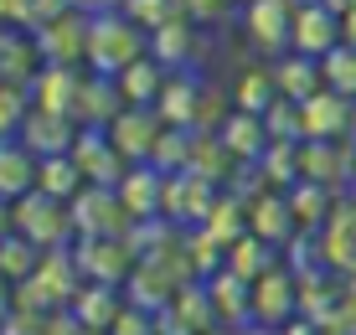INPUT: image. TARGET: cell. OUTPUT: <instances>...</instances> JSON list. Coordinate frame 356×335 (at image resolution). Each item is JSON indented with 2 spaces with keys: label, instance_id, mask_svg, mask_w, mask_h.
Wrapping results in <instances>:
<instances>
[{
  "label": "cell",
  "instance_id": "7402d4cb",
  "mask_svg": "<svg viewBox=\"0 0 356 335\" xmlns=\"http://www.w3.org/2000/svg\"><path fill=\"white\" fill-rule=\"evenodd\" d=\"M268 78H274L279 98H289V104H310L315 93H325V72H321V62H315V57H300V52L268 62Z\"/></svg>",
  "mask_w": 356,
  "mask_h": 335
},
{
  "label": "cell",
  "instance_id": "db71d44e",
  "mask_svg": "<svg viewBox=\"0 0 356 335\" xmlns=\"http://www.w3.org/2000/svg\"><path fill=\"white\" fill-rule=\"evenodd\" d=\"M346 206H351V212H356V186H351V191H346Z\"/></svg>",
  "mask_w": 356,
  "mask_h": 335
},
{
  "label": "cell",
  "instance_id": "7dc6e473",
  "mask_svg": "<svg viewBox=\"0 0 356 335\" xmlns=\"http://www.w3.org/2000/svg\"><path fill=\"white\" fill-rule=\"evenodd\" d=\"M72 6H78L83 16H104V10H119L124 0H72Z\"/></svg>",
  "mask_w": 356,
  "mask_h": 335
},
{
  "label": "cell",
  "instance_id": "11a10c76",
  "mask_svg": "<svg viewBox=\"0 0 356 335\" xmlns=\"http://www.w3.org/2000/svg\"><path fill=\"white\" fill-rule=\"evenodd\" d=\"M212 335H238V330H212Z\"/></svg>",
  "mask_w": 356,
  "mask_h": 335
},
{
  "label": "cell",
  "instance_id": "9a60e30c",
  "mask_svg": "<svg viewBox=\"0 0 356 335\" xmlns=\"http://www.w3.org/2000/svg\"><path fill=\"white\" fill-rule=\"evenodd\" d=\"M78 119H63V114H42V108H31V119H26V129L16 134L21 145L36 155V160H63L72 155V145H78Z\"/></svg>",
  "mask_w": 356,
  "mask_h": 335
},
{
  "label": "cell",
  "instance_id": "2e32d148",
  "mask_svg": "<svg viewBox=\"0 0 356 335\" xmlns=\"http://www.w3.org/2000/svg\"><path fill=\"white\" fill-rule=\"evenodd\" d=\"M248 232H253L259 243H268L274 253H284V247L300 238V222H294V212H289V196H284V191L259 196V202L248 206Z\"/></svg>",
  "mask_w": 356,
  "mask_h": 335
},
{
  "label": "cell",
  "instance_id": "277c9868",
  "mask_svg": "<svg viewBox=\"0 0 356 335\" xmlns=\"http://www.w3.org/2000/svg\"><path fill=\"white\" fill-rule=\"evenodd\" d=\"M72 263H78L83 284H108L124 289L140 268V253L129 247V238H78L72 243Z\"/></svg>",
  "mask_w": 356,
  "mask_h": 335
},
{
  "label": "cell",
  "instance_id": "5bb4252c",
  "mask_svg": "<svg viewBox=\"0 0 356 335\" xmlns=\"http://www.w3.org/2000/svg\"><path fill=\"white\" fill-rule=\"evenodd\" d=\"M300 119H305V140H356V104L330 88L300 104Z\"/></svg>",
  "mask_w": 356,
  "mask_h": 335
},
{
  "label": "cell",
  "instance_id": "f5cc1de1",
  "mask_svg": "<svg viewBox=\"0 0 356 335\" xmlns=\"http://www.w3.org/2000/svg\"><path fill=\"white\" fill-rule=\"evenodd\" d=\"M227 6H232V10H248V6H259V0H227Z\"/></svg>",
  "mask_w": 356,
  "mask_h": 335
},
{
  "label": "cell",
  "instance_id": "d6a6232c",
  "mask_svg": "<svg viewBox=\"0 0 356 335\" xmlns=\"http://www.w3.org/2000/svg\"><path fill=\"white\" fill-rule=\"evenodd\" d=\"M36 191H47L52 202H78L83 191H88V181H83V170H78V160L63 155V160H42V170H36Z\"/></svg>",
  "mask_w": 356,
  "mask_h": 335
},
{
  "label": "cell",
  "instance_id": "8992f818",
  "mask_svg": "<svg viewBox=\"0 0 356 335\" xmlns=\"http://www.w3.org/2000/svg\"><path fill=\"white\" fill-rule=\"evenodd\" d=\"M67 212H72V232L78 238H129L134 232L129 206L119 202V191H104V186H88Z\"/></svg>",
  "mask_w": 356,
  "mask_h": 335
},
{
  "label": "cell",
  "instance_id": "8d00e7d4",
  "mask_svg": "<svg viewBox=\"0 0 356 335\" xmlns=\"http://www.w3.org/2000/svg\"><path fill=\"white\" fill-rule=\"evenodd\" d=\"M202 227L212 232V238L222 243V247H238L243 238H248V206H243L238 196H227V191H222V196H217V206H212V217H207Z\"/></svg>",
  "mask_w": 356,
  "mask_h": 335
},
{
  "label": "cell",
  "instance_id": "6da1fadb",
  "mask_svg": "<svg viewBox=\"0 0 356 335\" xmlns=\"http://www.w3.org/2000/svg\"><path fill=\"white\" fill-rule=\"evenodd\" d=\"M150 57V36L134 26L119 10H104V16H88V72L98 78H124L134 62Z\"/></svg>",
  "mask_w": 356,
  "mask_h": 335
},
{
  "label": "cell",
  "instance_id": "d6986e66",
  "mask_svg": "<svg viewBox=\"0 0 356 335\" xmlns=\"http://www.w3.org/2000/svg\"><path fill=\"white\" fill-rule=\"evenodd\" d=\"M165 186H170L165 170L134 165L129 176H124V186H119V202L129 206L134 222H155V217H165Z\"/></svg>",
  "mask_w": 356,
  "mask_h": 335
},
{
  "label": "cell",
  "instance_id": "4316f807",
  "mask_svg": "<svg viewBox=\"0 0 356 335\" xmlns=\"http://www.w3.org/2000/svg\"><path fill=\"white\" fill-rule=\"evenodd\" d=\"M207 289H212V304H217L222 330H248L253 325V284H243L232 268H222Z\"/></svg>",
  "mask_w": 356,
  "mask_h": 335
},
{
  "label": "cell",
  "instance_id": "7a4b0ae2",
  "mask_svg": "<svg viewBox=\"0 0 356 335\" xmlns=\"http://www.w3.org/2000/svg\"><path fill=\"white\" fill-rule=\"evenodd\" d=\"M83 294V274H78V263H72V247H63V253H47L42 258V268L26 279V284H16V289L6 294V304H16V309H26V315H63V309H72V300Z\"/></svg>",
  "mask_w": 356,
  "mask_h": 335
},
{
  "label": "cell",
  "instance_id": "3957f363",
  "mask_svg": "<svg viewBox=\"0 0 356 335\" xmlns=\"http://www.w3.org/2000/svg\"><path fill=\"white\" fill-rule=\"evenodd\" d=\"M6 232H21V238L31 247H42V253H63V247L78 243L67 202H52L47 191H31V196H21L16 206H6Z\"/></svg>",
  "mask_w": 356,
  "mask_h": 335
},
{
  "label": "cell",
  "instance_id": "f35d334b",
  "mask_svg": "<svg viewBox=\"0 0 356 335\" xmlns=\"http://www.w3.org/2000/svg\"><path fill=\"white\" fill-rule=\"evenodd\" d=\"M119 16H129L145 36H155L161 26L181 21V6H176V0H124V6H119Z\"/></svg>",
  "mask_w": 356,
  "mask_h": 335
},
{
  "label": "cell",
  "instance_id": "603a6c76",
  "mask_svg": "<svg viewBox=\"0 0 356 335\" xmlns=\"http://www.w3.org/2000/svg\"><path fill=\"white\" fill-rule=\"evenodd\" d=\"M196 42H202V31L181 16V21H170V26H161L150 36V62H161L170 78H176V72H191L196 67Z\"/></svg>",
  "mask_w": 356,
  "mask_h": 335
},
{
  "label": "cell",
  "instance_id": "ba28073f",
  "mask_svg": "<svg viewBox=\"0 0 356 335\" xmlns=\"http://www.w3.org/2000/svg\"><path fill=\"white\" fill-rule=\"evenodd\" d=\"M289 320H300V279L289 274V263H279L274 274L253 284V325L284 330Z\"/></svg>",
  "mask_w": 356,
  "mask_h": 335
},
{
  "label": "cell",
  "instance_id": "836d02e7",
  "mask_svg": "<svg viewBox=\"0 0 356 335\" xmlns=\"http://www.w3.org/2000/svg\"><path fill=\"white\" fill-rule=\"evenodd\" d=\"M279 263H284V253H274V247L259 243L253 232H248V238H243L238 247H227V268H232V274H238L243 284H259L264 274H274Z\"/></svg>",
  "mask_w": 356,
  "mask_h": 335
},
{
  "label": "cell",
  "instance_id": "4dcf8cb0",
  "mask_svg": "<svg viewBox=\"0 0 356 335\" xmlns=\"http://www.w3.org/2000/svg\"><path fill=\"white\" fill-rule=\"evenodd\" d=\"M165 83H170V72L161 67V62H134V67L119 78V93H124V104L129 108H155L161 104V93H165Z\"/></svg>",
  "mask_w": 356,
  "mask_h": 335
},
{
  "label": "cell",
  "instance_id": "ab89813d",
  "mask_svg": "<svg viewBox=\"0 0 356 335\" xmlns=\"http://www.w3.org/2000/svg\"><path fill=\"white\" fill-rule=\"evenodd\" d=\"M264 129H268V140H274V145H305V119H300V104L279 98V104L264 114Z\"/></svg>",
  "mask_w": 356,
  "mask_h": 335
},
{
  "label": "cell",
  "instance_id": "c3c4849f",
  "mask_svg": "<svg viewBox=\"0 0 356 335\" xmlns=\"http://www.w3.org/2000/svg\"><path fill=\"white\" fill-rule=\"evenodd\" d=\"M341 42H346L351 52H356V0L346 6V16H341Z\"/></svg>",
  "mask_w": 356,
  "mask_h": 335
},
{
  "label": "cell",
  "instance_id": "f1b7e54d",
  "mask_svg": "<svg viewBox=\"0 0 356 335\" xmlns=\"http://www.w3.org/2000/svg\"><path fill=\"white\" fill-rule=\"evenodd\" d=\"M217 134H222L227 155L238 160V165H259V160H264V150L274 145V140H268V129H264V119H253V114H238V108L227 114V124H222Z\"/></svg>",
  "mask_w": 356,
  "mask_h": 335
},
{
  "label": "cell",
  "instance_id": "f907efd6",
  "mask_svg": "<svg viewBox=\"0 0 356 335\" xmlns=\"http://www.w3.org/2000/svg\"><path fill=\"white\" fill-rule=\"evenodd\" d=\"M321 6H330L336 16H346V6H351V0H321Z\"/></svg>",
  "mask_w": 356,
  "mask_h": 335
},
{
  "label": "cell",
  "instance_id": "1f68e13d",
  "mask_svg": "<svg viewBox=\"0 0 356 335\" xmlns=\"http://www.w3.org/2000/svg\"><path fill=\"white\" fill-rule=\"evenodd\" d=\"M181 253H186V263H191V274L202 279V284H212L217 274L227 268V247L212 238L207 227H186L181 232Z\"/></svg>",
  "mask_w": 356,
  "mask_h": 335
},
{
  "label": "cell",
  "instance_id": "e575fe53",
  "mask_svg": "<svg viewBox=\"0 0 356 335\" xmlns=\"http://www.w3.org/2000/svg\"><path fill=\"white\" fill-rule=\"evenodd\" d=\"M274 104H279V88H274V78H268V67L243 72V78H238V88H232V108H238V114L264 119Z\"/></svg>",
  "mask_w": 356,
  "mask_h": 335
},
{
  "label": "cell",
  "instance_id": "74e56055",
  "mask_svg": "<svg viewBox=\"0 0 356 335\" xmlns=\"http://www.w3.org/2000/svg\"><path fill=\"white\" fill-rule=\"evenodd\" d=\"M259 176L268 181V191H294L300 186V145H268L259 160Z\"/></svg>",
  "mask_w": 356,
  "mask_h": 335
},
{
  "label": "cell",
  "instance_id": "681fc988",
  "mask_svg": "<svg viewBox=\"0 0 356 335\" xmlns=\"http://www.w3.org/2000/svg\"><path fill=\"white\" fill-rule=\"evenodd\" d=\"M279 335H321V330H315V325H310V320H289V325H284V330H279Z\"/></svg>",
  "mask_w": 356,
  "mask_h": 335
},
{
  "label": "cell",
  "instance_id": "ffe728a7",
  "mask_svg": "<svg viewBox=\"0 0 356 335\" xmlns=\"http://www.w3.org/2000/svg\"><path fill=\"white\" fill-rule=\"evenodd\" d=\"M83 78H88L83 67H42V78L31 83V104L42 108V114H63V119H72V114H78Z\"/></svg>",
  "mask_w": 356,
  "mask_h": 335
},
{
  "label": "cell",
  "instance_id": "83f0119b",
  "mask_svg": "<svg viewBox=\"0 0 356 335\" xmlns=\"http://www.w3.org/2000/svg\"><path fill=\"white\" fill-rule=\"evenodd\" d=\"M341 202H346V196H336L330 186H315V181H300L289 191V212H294V222H300V232H310V238L325 232V222L336 217Z\"/></svg>",
  "mask_w": 356,
  "mask_h": 335
},
{
  "label": "cell",
  "instance_id": "f546056e",
  "mask_svg": "<svg viewBox=\"0 0 356 335\" xmlns=\"http://www.w3.org/2000/svg\"><path fill=\"white\" fill-rule=\"evenodd\" d=\"M124 289H108V284H83V294L72 300V315L83 320L88 330H98V335H108L114 330V320L124 315Z\"/></svg>",
  "mask_w": 356,
  "mask_h": 335
},
{
  "label": "cell",
  "instance_id": "816d5d0a",
  "mask_svg": "<svg viewBox=\"0 0 356 335\" xmlns=\"http://www.w3.org/2000/svg\"><path fill=\"white\" fill-rule=\"evenodd\" d=\"M238 335H279V330H264V325H248V330H238Z\"/></svg>",
  "mask_w": 356,
  "mask_h": 335
},
{
  "label": "cell",
  "instance_id": "7c38bea8",
  "mask_svg": "<svg viewBox=\"0 0 356 335\" xmlns=\"http://www.w3.org/2000/svg\"><path fill=\"white\" fill-rule=\"evenodd\" d=\"M212 330H222V320H217L212 289L196 279V284H186V289L176 294V304L161 315V335H212Z\"/></svg>",
  "mask_w": 356,
  "mask_h": 335
},
{
  "label": "cell",
  "instance_id": "8fae6325",
  "mask_svg": "<svg viewBox=\"0 0 356 335\" xmlns=\"http://www.w3.org/2000/svg\"><path fill=\"white\" fill-rule=\"evenodd\" d=\"M36 52H42L47 67H83L88 72V16L72 10V16H63L57 26L36 31Z\"/></svg>",
  "mask_w": 356,
  "mask_h": 335
},
{
  "label": "cell",
  "instance_id": "ee69618b",
  "mask_svg": "<svg viewBox=\"0 0 356 335\" xmlns=\"http://www.w3.org/2000/svg\"><path fill=\"white\" fill-rule=\"evenodd\" d=\"M108 335H161V320L145 315V309H134V304H124V315L114 320V330H108Z\"/></svg>",
  "mask_w": 356,
  "mask_h": 335
},
{
  "label": "cell",
  "instance_id": "ac0fdd59",
  "mask_svg": "<svg viewBox=\"0 0 356 335\" xmlns=\"http://www.w3.org/2000/svg\"><path fill=\"white\" fill-rule=\"evenodd\" d=\"M202 93H207V78L202 72H176V78L165 83L161 104H155V114L165 119V129H196V114H202Z\"/></svg>",
  "mask_w": 356,
  "mask_h": 335
},
{
  "label": "cell",
  "instance_id": "52a82bcc",
  "mask_svg": "<svg viewBox=\"0 0 356 335\" xmlns=\"http://www.w3.org/2000/svg\"><path fill=\"white\" fill-rule=\"evenodd\" d=\"M108 140H114V150L129 165H155V150L165 140V119L155 108H124V114L108 124Z\"/></svg>",
  "mask_w": 356,
  "mask_h": 335
},
{
  "label": "cell",
  "instance_id": "d590c367",
  "mask_svg": "<svg viewBox=\"0 0 356 335\" xmlns=\"http://www.w3.org/2000/svg\"><path fill=\"white\" fill-rule=\"evenodd\" d=\"M42 247H31L26 238H21V232H6V238H0V274H6V284L10 289H16V284H26L36 268H42Z\"/></svg>",
  "mask_w": 356,
  "mask_h": 335
},
{
  "label": "cell",
  "instance_id": "484cf974",
  "mask_svg": "<svg viewBox=\"0 0 356 335\" xmlns=\"http://www.w3.org/2000/svg\"><path fill=\"white\" fill-rule=\"evenodd\" d=\"M36 170H42V160H36L21 140H6L0 145V202L16 206L21 196L36 191Z\"/></svg>",
  "mask_w": 356,
  "mask_h": 335
},
{
  "label": "cell",
  "instance_id": "5b68a950",
  "mask_svg": "<svg viewBox=\"0 0 356 335\" xmlns=\"http://www.w3.org/2000/svg\"><path fill=\"white\" fill-rule=\"evenodd\" d=\"M294 10H300V0H259V6L238 10L243 21V36H248L259 52L268 57H289L294 52Z\"/></svg>",
  "mask_w": 356,
  "mask_h": 335
},
{
  "label": "cell",
  "instance_id": "44dd1931",
  "mask_svg": "<svg viewBox=\"0 0 356 335\" xmlns=\"http://www.w3.org/2000/svg\"><path fill=\"white\" fill-rule=\"evenodd\" d=\"M124 93H119V83L114 78H98V72H88L83 78V93H78V129H108L119 114H124Z\"/></svg>",
  "mask_w": 356,
  "mask_h": 335
},
{
  "label": "cell",
  "instance_id": "7bdbcfd3",
  "mask_svg": "<svg viewBox=\"0 0 356 335\" xmlns=\"http://www.w3.org/2000/svg\"><path fill=\"white\" fill-rule=\"evenodd\" d=\"M176 6H181V16H186L196 31H207V26H222V21H227V10H232L227 0H176Z\"/></svg>",
  "mask_w": 356,
  "mask_h": 335
},
{
  "label": "cell",
  "instance_id": "60d3db41",
  "mask_svg": "<svg viewBox=\"0 0 356 335\" xmlns=\"http://www.w3.org/2000/svg\"><path fill=\"white\" fill-rule=\"evenodd\" d=\"M31 88H10V83H0V134L6 140H16L21 129H26V119H31Z\"/></svg>",
  "mask_w": 356,
  "mask_h": 335
},
{
  "label": "cell",
  "instance_id": "4fadbf2b",
  "mask_svg": "<svg viewBox=\"0 0 356 335\" xmlns=\"http://www.w3.org/2000/svg\"><path fill=\"white\" fill-rule=\"evenodd\" d=\"M217 186L212 181H202V176H170V186H165V222H176L181 232L186 227H202L207 217H212V206H217Z\"/></svg>",
  "mask_w": 356,
  "mask_h": 335
},
{
  "label": "cell",
  "instance_id": "b9f144b4",
  "mask_svg": "<svg viewBox=\"0 0 356 335\" xmlns=\"http://www.w3.org/2000/svg\"><path fill=\"white\" fill-rule=\"evenodd\" d=\"M321 72H325V88L330 93H341V98H351V104H356V52H351V47H336V52L321 62Z\"/></svg>",
  "mask_w": 356,
  "mask_h": 335
},
{
  "label": "cell",
  "instance_id": "e0dca14e",
  "mask_svg": "<svg viewBox=\"0 0 356 335\" xmlns=\"http://www.w3.org/2000/svg\"><path fill=\"white\" fill-rule=\"evenodd\" d=\"M42 52H36V36L31 31H16V26H0V83L10 88H31L42 78Z\"/></svg>",
  "mask_w": 356,
  "mask_h": 335
},
{
  "label": "cell",
  "instance_id": "30bf717a",
  "mask_svg": "<svg viewBox=\"0 0 356 335\" xmlns=\"http://www.w3.org/2000/svg\"><path fill=\"white\" fill-rule=\"evenodd\" d=\"M336 47H346L341 42V16L330 6H321V0H300V10H294V52L325 62Z\"/></svg>",
  "mask_w": 356,
  "mask_h": 335
},
{
  "label": "cell",
  "instance_id": "9c48e42d",
  "mask_svg": "<svg viewBox=\"0 0 356 335\" xmlns=\"http://www.w3.org/2000/svg\"><path fill=\"white\" fill-rule=\"evenodd\" d=\"M72 160H78V170H83V181L88 186H104V191H119L129 176V160L114 150V140H108V129H83L78 134V145H72Z\"/></svg>",
  "mask_w": 356,
  "mask_h": 335
},
{
  "label": "cell",
  "instance_id": "cb8c5ba5",
  "mask_svg": "<svg viewBox=\"0 0 356 335\" xmlns=\"http://www.w3.org/2000/svg\"><path fill=\"white\" fill-rule=\"evenodd\" d=\"M315 243H321V263H325L336 279H346L351 268H356V212H351L346 202L336 206V217L325 222V232H321Z\"/></svg>",
  "mask_w": 356,
  "mask_h": 335
},
{
  "label": "cell",
  "instance_id": "d4e9b609",
  "mask_svg": "<svg viewBox=\"0 0 356 335\" xmlns=\"http://www.w3.org/2000/svg\"><path fill=\"white\" fill-rule=\"evenodd\" d=\"M238 170H243V165L227 155L222 134H196V140H191V155H186V176H202V181H212L217 191H227ZM176 176H181V170H176Z\"/></svg>",
  "mask_w": 356,
  "mask_h": 335
},
{
  "label": "cell",
  "instance_id": "f6af8a7d",
  "mask_svg": "<svg viewBox=\"0 0 356 335\" xmlns=\"http://www.w3.org/2000/svg\"><path fill=\"white\" fill-rule=\"evenodd\" d=\"M31 6H36V0H0V21H6V26H16V31H26Z\"/></svg>",
  "mask_w": 356,
  "mask_h": 335
},
{
  "label": "cell",
  "instance_id": "bcb514c9",
  "mask_svg": "<svg viewBox=\"0 0 356 335\" xmlns=\"http://www.w3.org/2000/svg\"><path fill=\"white\" fill-rule=\"evenodd\" d=\"M47 335H98V330H88L78 315H72V309H63V315L47 320Z\"/></svg>",
  "mask_w": 356,
  "mask_h": 335
}]
</instances>
